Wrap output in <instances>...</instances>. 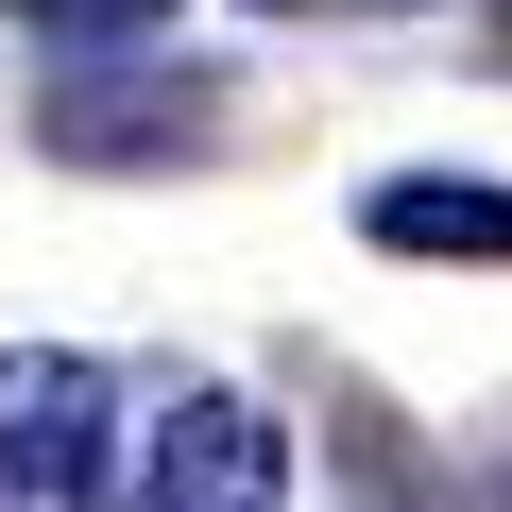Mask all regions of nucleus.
Masks as SVG:
<instances>
[{"instance_id": "obj_1", "label": "nucleus", "mask_w": 512, "mask_h": 512, "mask_svg": "<svg viewBox=\"0 0 512 512\" xmlns=\"http://www.w3.org/2000/svg\"><path fill=\"white\" fill-rule=\"evenodd\" d=\"M103 461H120V376L35 342L0 359V512H103Z\"/></svg>"}, {"instance_id": "obj_2", "label": "nucleus", "mask_w": 512, "mask_h": 512, "mask_svg": "<svg viewBox=\"0 0 512 512\" xmlns=\"http://www.w3.org/2000/svg\"><path fill=\"white\" fill-rule=\"evenodd\" d=\"M137 512H291V427L222 376H188L137 444Z\"/></svg>"}, {"instance_id": "obj_3", "label": "nucleus", "mask_w": 512, "mask_h": 512, "mask_svg": "<svg viewBox=\"0 0 512 512\" xmlns=\"http://www.w3.org/2000/svg\"><path fill=\"white\" fill-rule=\"evenodd\" d=\"M188 120H205V69H137V52H69V69H52V103H35V137H52V154H86V171L188 154Z\"/></svg>"}, {"instance_id": "obj_4", "label": "nucleus", "mask_w": 512, "mask_h": 512, "mask_svg": "<svg viewBox=\"0 0 512 512\" xmlns=\"http://www.w3.org/2000/svg\"><path fill=\"white\" fill-rule=\"evenodd\" d=\"M359 239L376 256H512V188L495 171H393V188H359Z\"/></svg>"}, {"instance_id": "obj_5", "label": "nucleus", "mask_w": 512, "mask_h": 512, "mask_svg": "<svg viewBox=\"0 0 512 512\" xmlns=\"http://www.w3.org/2000/svg\"><path fill=\"white\" fill-rule=\"evenodd\" d=\"M18 35H35V52H154L171 0H18Z\"/></svg>"}, {"instance_id": "obj_6", "label": "nucleus", "mask_w": 512, "mask_h": 512, "mask_svg": "<svg viewBox=\"0 0 512 512\" xmlns=\"http://www.w3.org/2000/svg\"><path fill=\"white\" fill-rule=\"evenodd\" d=\"M342 512H427V495H410V444H393V410H342Z\"/></svg>"}, {"instance_id": "obj_7", "label": "nucleus", "mask_w": 512, "mask_h": 512, "mask_svg": "<svg viewBox=\"0 0 512 512\" xmlns=\"http://www.w3.org/2000/svg\"><path fill=\"white\" fill-rule=\"evenodd\" d=\"M274 18H410V0H274Z\"/></svg>"}, {"instance_id": "obj_8", "label": "nucleus", "mask_w": 512, "mask_h": 512, "mask_svg": "<svg viewBox=\"0 0 512 512\" xmlns=\"http://www.w3.org/2000/svg\"><path fill=\"white\" fill-rule=\"evenodd\" d=\"M478 512H512V461H495V495H478Z\"/></svg>"}, {"instance_id": "obj_9", "label": "nucleus", "mask_w": 512, "mask_h": 512, "mask_svg": "<svg viewBox=\"0 0 512 512\" xmlns=\"http://www.w3.org/2000/svg\"><path fill=\"white\" fill-rule=\"evenodd\" d=\"M495 35H512V18H495Z\"/></svg>"}]
</instances>
